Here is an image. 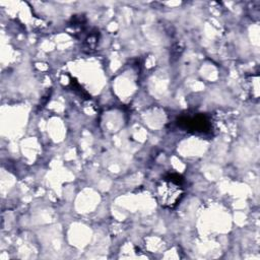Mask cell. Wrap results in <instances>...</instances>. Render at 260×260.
Here are the masks:
<instances>
[{"label": "cell", "instance_id": "1", "mask_svg": "<svg viewBox=\"0 0 260 260\" xmlns=\"http://www.w3.org/2000/svg\"><path fill=\"white\" fill-rule=\"evenodd\" d=\"M183 181L180 175L170 174L158 182L155 188V196L162 207L171 209L178 205L184 195Z\"/></svg>", "mask_w": 260, "mask_h": 260}, {"label": "cell", "instance_id": "2", "mask_svg": "<svg viewBox=\"0 0 260 260\" xmlns=\"http://www.w3.org/2000/svg\"><path fill=\"white\" fill-rule=\"evenodd\" d=\"M178 125L188 131L199 133L208 132L211 127L208 118L203 114H197L193 117H181L178 120Z\"/></svg>", "mask_w": 260, "mask_h": 260}, {"label": "cell", "instance_id": "3", "mask_svg": "<svg viewBox=\"0 0 260 260\" xmlns=\"http://www.w3.org/2000/svg\"><path fill=\"white\" fill-rule=\"evenodd\" d=\"M98 40H99V31L90 32L84 41V46L86 47V49L93 50L98 45V42H99Z\"/></svg>", "mask_w": 260, "mask_h": 260}]
</instances>
